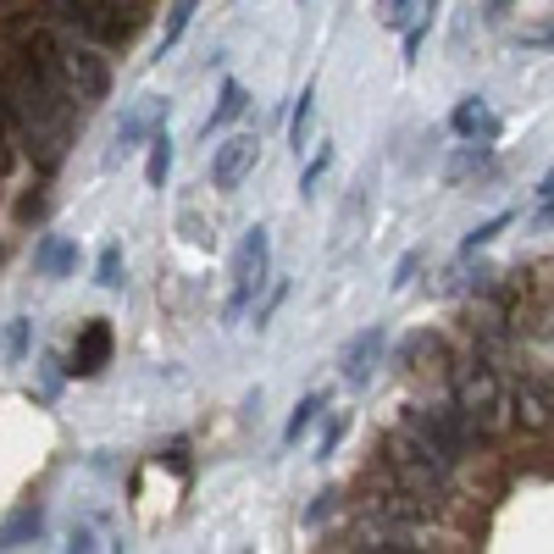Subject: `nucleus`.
I'll return each mask as SVG.
<instances>
[{"label": "nucleus", "instance_id": "f257e3e1", "mask_svg": "<svg viewBox=\"0 0 554 554\" xmlns=\"http://www.w3.org/2000/svg\"><path fill=\"white\" fill-rule=\"evenodd\" d=\"M0 111H6V139L28 150V161L45 172H56L73 145V106L28 67V56H17L0 78Z\"/></svg>", "mask_w": 554, "mask_h": 554}, {"label": "nucleus", "instance_id": "f03ea898", "mask_svg": "<svg viewBox=\"0 0 554 554\" xmlns=\"http://www.w3.org/2000/svg\"><path fill=\"white\" fill-rule=\"evenodd\" d=\"M95 50L100 45H89L78 28H67V23H56V17L39 12L34 28H28L23 56L73 111H89V106H100V100L111 95V67L95 56Z\"/></svg>", "mask_w": 554, "mask_h": 554}, {"label": "nucleus", "instance_id": "7ed1b4c3", "mask_svg": "<svg viewBox=\"0 0 554 554\" xmlns=\"http://www.w3.org/2000/svg\"><path fill=\"white\" fill-rule=\"evenodd\" d=\"M449 388H455V410L482 438L510 427V388L499 383V372L488 361H460L455 372H449Z\"/></svg>", "mask_w": 554, "mask_h": 554}, {"label": "nucleus", "instance_id": "20e7f679", "mask_svg": "<svg viewBox=\"0 0 554 554\" xmlns=\"http://www.w3.org/2000/svg\"><path fill=\"white\" fill-rule=\"evenodd\" d=\"M383 460H388V477H394V488L405 499H416L422 510H438L449 499V471L444 466H433V460H422L416 449H405L394 433H388V444H383Z\"/></svg>", "mask_w": 554, "mask_h": 554}, {"label": "nucleus", "instance_id": "39448f33", "mask_svg": "<svg viewBox=\"0 0 554 554\" xmlns=\"http://www.w3.org/2000/svg\"><path fill=\"white\" fill-rule=\"evenodd\" d=\"M266 277H272V239L266 228H250L244 244L233 250V300H228V322H239L244 311L255 305V294L266 289Z\"/></svg>", "mask_w": 554, "mask_h": 554}, {"label": "nucleus", "instance_id": "423d86ee", "mask_svg": "<svg viewBox=\"0 0 554 554\" xmlns=\"http://www.w3.org/2000/svg\"><path fill=\"white\" fill-rule=\"evenodd\" d=\"M84 6L89 28H95L100 45H122V39L139 34V23L150 17V0H73Z\"/></svg>", "mask_w": 554, "mask_h": 554}, {"label": "nucleus", "instance_id": "0eeeda50", "mask_svg": "<svg viewBox=\"0 0 554 554\" xmlns=\"http://www.w3.org/2000/svg\"><path fill=\"white\" fill-rule=\"evenodd\" d=\"M510 422L521 433H549L554 427V388L543 377H516V388H510Z\"/></svg>", "mask_w": 554, "mask_h": 554}, {"label": "nucleus", "instance_id": "6e6552de", "mask_svg": "<svg viewBox=\"0 0 554 554\" xmlns=\"http://www.w3.org/2000/svg\"><path fill=\"white\" fill-rule=\"evenodd\" d=\"M255 161H261V139L255 133H233V139L217 145V156H211V183L217 189H239L255 172Z\"/></svg>", "mask_w": 554, "mask_h": 554}, {"label": "nucleus", "instance_id": "1a4fd4ad", "mask_svg": "<svg viewBox=\"0 0 554 554\" xmlns=\"http://www.w3.org/2000/svg\"><path fill=\"white\" fill-rule=\"evenodd\" d=\"M383 350H388V333H383V327H366V333H355L350 344H344V355H338V372H344V383H350V388H366V383H372V372L383 366Z\"/></svg>", "mask_w": 554, "mask_h": 554}, {"label": "nucleus", "instance_id": "9d476101", "mask_svg": "<svg viewBox=\"0 0 554 554\" xmlns=\"http://www.w3.org/2000/svg\"><path fill=\"white\" fill-rule=\"evenodd\" d=\"M111 344H117V338H111V322H84L78 327V338H73V355H67V372L73 377H100L106 372V361H111Z\"/></svg>", "mask_w": 554, "mask_h": 554}, {"label": "nucleus", "instance_id": "9b49d317", "mask_svg": "<svg viewBox=\"0 0 554 554\" xmlns=\"http://www.w3.org/2000/svg\"><path fill=\"white\" fill-rule=\"evenodd\" d=\"M449 128L460 133V139H466V145H494L499 139V117H494V106H488V100H460L455 106V117H449Z\"/></svg>", "mask_w": 554, "mask_h": 554}, {"label": "nucleus", "instance_id": "f8f14e48", "mask_svg": "<svg viewBox=\"0 0 554 554\" xmlns=\"http://www.w3.org/2000/svg\"><path fill=\"white\" fill-rule=\"evenodd\" d=\"M167 117V100H139V106L122 117V128H117V156H128V150H139V145H150V133H156V122Z\"/></svg>", "mask_w": 554, "mask_h": 554}, {"label": "nucleus", "instance_id": "ddd939ff", "mask_svg": "<svg viewBox=\"0 0 554 554\" xmlns=\"http://www.w3.org/2000/svg\"><path fill=\"white\" fill-rule=\"evenodd\" d=\"M34 266H39V277H67L78 266V244L61 239V233H50V239L34 250Z\"/></svg>", "mask_w": 554, "mask_h": 554}, {"label": "nucleus", "instance_id": "4468645a", "mask_svg": "<svg viewBox=\"0 0 554 554\" xmlns=\"http://www.w3.org/2000/svg\"><path fill=\"white\" fill-rule=\"evenodd\" d=\"M244 106H250L244 84H239V78H228V84H222V95H217V106H211V117H205V139H211V133H222L233 117H244Z\"/></svg>", "mask_w": 554, "mask_h": 554}, {"label": "nucleus", "instance_id": "2eb2a0df", "mask_svg": "<svg viewBox=\"0 0 554 554\" xmlns=\"http://www.w3.org/2000/svg\"><path fill=\"white\" fill-rule=\"evenodd\" d=\"M39 527H45V510H39L34 499H28V505H17V510H12V521L0 527V549H17V543L34 538Z\"/></svg>", "mask_w": 554, "mask_h": 554}, {"label": "nucleus", "instance_id": "dca6fc26", "mask_svg": "<svg viewBox=\"0 0 554 554\" xmlns=\"http://www.w3.org/2000/svg\"><path fill=\"white\" fill-rule=\"evenodd\" d=\"M28 344H34V322H28V316L6 322V327H0V366H17L28 355Z\"/></svg>", "mask_w": 554, "mask_h": 554}, {"label": "nucleus", "instance_id": "f3484780", "mask_svg": "<svg viewBox=\"0 0 554 554\" xmlns=\"http://www.w3.org/2000/svg\"><path fill=\"white\" fill-rule=\"evenodd\" d=\"M200 6H205V0H172V6H167V23H161V56H167V50L183 39V28L194 23V12H200Z\"/></svg>", "mask_w": 554, "mask_h": 554}, {"label": "nucleus", "instance_id": "a211bd4d", "mask_svg": "<svg viewBox=\"0 0 554 554\" xmlns=\"http://www.w3.org/2000/svg\"><path fill=\"white\" fill-rule=\"evenodd\" d=\"M167 172H172V139H167V128H156V133H150V161H145L150 189H161V183H167Z\"/></svg>", "mask_w": 554, "mask_h": 554}, {"label": "nucleus", "instance_id": "6ab92c4d", "mask_svg": "<svg viewBox=\"0 0 554 554\" xmlns=\"http://www.w3.org/2000/svg\"><path fill=\"white\" fill-rule=\"evenodd\" d=\"M322 405H327L322 394H305V399H300V410H294V416H289V427H283V438H289V444H300V438L311 433V422H316V416H322Z\"/></svg>", "mask_w": 554, "mask_h": 554}, {"label": "nucleus", "instance_id": "aec40b11", "mask_svg": "<svg viewBox=\"0 0 554 554\" xmlns=\"http://www.w3.org/2000/svg\"><path fill=\"white\" fill-rule=\"evenodd\" d=\"M311 111H316V89H305L300 106H294V117H289V145H294V156L305 150V133H311Z\"/></svg>", "mask_w": 554, "mask_h": 554}, {"label": "nucleus", "instance_id": "412c9836", "mask_svg": "<svg viewBox=\"0 0 554 554\" xmlns=\"http://www.w3.org/2000/svg\"><path fill=\"white\" fill-rule=\"evenodd\" d=\"M95 283H100V289H122V244H106V250H100Z\"/></svg>", "mask_w": 554, "mask_h": 554}, {"label": "nucleus", "instance_id": "4be33fe9", "mask_svg": "<svg viewBox=\"0 0 554 554\" xmlns=\"http://www.w3.org/2000/svg\"><path fill=\"white\" fill-rule=\"evenodd\" d=\"M505 228H510V211H499L494 222H482V228H471V233H466V255H477L482 244H494V239H499V233H505Z\"/></svg>", "mask_w": 554, "mask_h": 554}, {"label": "nucleus", "instance_id": "5701e85b", "mask_svg": "<svg viewBox=\"0 0 554 554\" xmlns=\"http://www.w3.org/2000/svg\"><path fill=\"white\" fill-rule=\"evenodd\" d=\"M377 17H383V28H405L410 23V0H377Z\"/></svg>", "mask_w": 554, "mask_h": 554}, {"label": "nucleus", "instance_id": "b1692460", "mask_svg": "<svg viewBox=\"0 0 554 554\" xmlns=\"http://www.w3.org/2000/svg\"><path fill=\"white\" fill-rule=\"evenodd\" d=\"M344 433H350V416H333V422H327V433H322V449H316V455H333L338 444H344Z\"/></svg>", "mask_w": 554, "mask_h": 554}, {"label": "nucleus", "instance_id": "393cba45", "mask_svg": "<svg viewBox=\"0 0 554 554\" xmlns=\"http://www.w3.org/2000/svg\"><path fill=\"white\" fill-rule=\"evenodd\" d=\"M327 161H333V150H316V161H311V167H305V178H300V189H305V194L316 189V178H322V172H327Z\"/></svg>", "mask_w": 554, "mask_h": 554}, {"label": "nucleus", "instance_id": "a878e982", "mask_svg": "<svg viewBox=\"0 0 554 554\" xmlns=\"http://www.w3.org/2000/svg\"><path fill=\"white\" fill-rule=\"evenodd\" d=\"M6 145H12V139H6V111H0V172H6Z\"/></svg>", "mask_w": 554, "mask_h": 554}, {"label": "nucleus", "instance_id": "bb28decb", "mask_svg": "<svg viewBox=\"0 0 554 554\" xmlns=\"http://www.w3.org/2000/svg\"><path fill=\"white\" fill-rule=\"evenodd\" d=\"M538 194H543V200H554V172H549V178L538 183Z\"/></svg>", "mask_w": 554, "mask_h": 554}]
</instances>
